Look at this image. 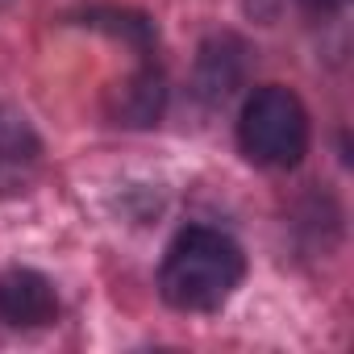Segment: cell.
I'll list each match as a JSON object with an SVG mask.
<instances>
[{
  "label": "cell",
  "mask_w": 354,
  "mask_h": 354,
  "mask_svg": "<svg viewBox=\"0 0 354 354\" xmlns=\"http://www.w3.org/2000/svg\"><path fill=\"white\" fill-rule=\"evenodd\" d=\"M246 275V254L238 250L234 238L192 225L167 246L158 288L171 308L184 313H213L221 308Z\"/></svg>",
  "instance_id": "cell-1"
},
{
  "label": "cell",
  "mask_w": 354,
  "mask_h": 354,
  "mask_svg": "<svg viewBox=\"0 0 354 354\" xmlns=\"http://www.w3.org/2000/svg\"><path fill=\"white\" fill-rule=\"evenodd\" d=\"M238 142L259 167H296L308 150V113L300 96L279 84L259 88L242 109Z\"/></svg>",
  "instance_id": "cell-2"
},
{
  "label": "cell",
  "mask_w": 354,
  "mask_h": 354,
  "mask_svg": "<svg viewBox=\"0 0 354 354\" xmlns=\"http://www.w3.org/2000/svg\"><path fill=\"white\" fill-rule=\"evenodd\" d=\"M55 313H59V300L46 275L26 271V267L0 275V321L5 325L34 329V325H50Z\"/></svg>",
  "instance_id": "cell-3"
},
{
  "label": "cell",
  "mask_w": 354,
  "mask_h": 354,
  "mask_svg": "<svg viewBox=\"0 0 354 354\" xmlns=\"http://www.w3.org/2000/svg\"><path fill=\"white\" fill-rule=\"evenodd\" d=\"M158 109H162V80H158L154 71H138V75L125 84L117 113H121L129 125H146V121L158 117Z\"/></svg>",
  "instance_id": "cell-4"
},
{
  "label": "cell",
  "mask_w": 354,
  "mask_h": 354,
  "mask_svg": "<svg viewBox=\"0 0 354 354\" xmlns=\"http://www.w3.org/2000/svg\"><path fill=\"white\" fill-rule=\"evenodd\" d=\"M304 5H308V9H337L342 0H304Z\"/></svg>",
  "instance_id": "cell-5"
}]
</instances>
